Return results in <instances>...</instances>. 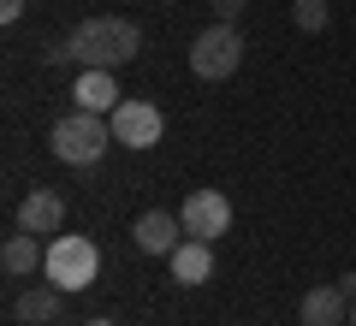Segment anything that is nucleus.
I'll use <instances>...</instances> for the list:
<instances>
[{"label": "nucleus", "mask_w": 356, "mask_h": 326, "mask_svg": "<svg viewBox=\"0 0 356 326\" xmlns=\"http://www.w3.org/2000/svg\"><path fill=\"white\" fill-rule=\"evenodd\" d=\"M65 42H72L77 72H113V65H125L131 54L143 48V30L131 24V18H83Z\"/></svg>", "instance_id": "f257e3e1"}, {"label": "nucleus", "mask_w": 356, "mask_h": 326, "mask_svg": "<svg viewBox=\"0 0 356 326\" xmlns=\"http://www.w3.org/2000/svg\"><path fill=\"white\" fill-rule=\"evenodd\" d=\"M48 149H54V161H65V166H95L113 149V119L77 107V113H65L60 125L48 131Z\"/></svg>", "instance_id": "f03ea898"}, {"label": "nucleus", "mask_w": 356, "mask_h": 326, "mask_svg": "<svg viewBox=\"0 0 356 326\" xmlns=\"http://www.w3.org/2000/svg\"><path fill=\"white\" fill-rule=\"evenodd\" d=\"M95 273H102V250H95V238L72 231V238H54V243H48V267H42L48 285H60V291H89V285H95Z\"/></svg>", "instance_id": "7ed1b4c3"}, {"label": "nucleus", "mask_w": 356, "mask_h": 326, "mask_svg": "<svg viewBox=\"0 0 356 326\" xmlns=\"http://www.w3.org/2000/svg\"><path fill=\"white\" fill-rule=\"evenodd\" d=\"M243 48H250V42L238 36V24L214 18V24L196 30V42H191V72L208 77V83H226V77L243 65Z\"/></svg>", "instance_id": "20e7f679"}, {"label": "nucleus", "mask_w": 356, "mask_h": 326, "mask_svg": "<svg viewBox=\"0 0 356 326\" xmlns=\"http://www.w3.org/2000/svg\"><path fill=\"white\" fill-rule=\"evenodd\" d=\"M178 220H184V238H226L232 231V202L226 190H191V196L178 202Z\"/></svg>", "instance_id": "39448f33"}, {"label": "nucleus", "mask_w": 356, "mask_h": 326, "mask_svg": "<svg viewBox=\"0 0 356 326\" xmlns=\"http://www.w3.org/2000/svg\"><path fill=\"white\" fill-rule=\"evenodd\" d=\"M113 142H125V149H154V142H161V131H166V119H161V107H154V101H119L113 113Z\"/></svg>", "instance_id": "423d86ee"}, {"label": "nucleus", "mask_w": 356, "mask_h": 326, "mask_svg": "<svg viewBox=\"0 0 356 326\" xmlns=\"http://www.w3.org/2000/svg\"><path fill=\"white\" fill-rule=\"evenodd\" d=\"M65 226V196L48 184H36L24 202H18V231H36V238H60Z\"/></svg>", "instance_id": "0eeeda50"}, {"label": "nucleus", "mask_w": 356, "mask_h": 326, "mask_svg": "<svg viewBox=\"0 0 356 326\" xmlns=\"http://www.w3.org/2000/svg\"><path fill=\"white\" fill-rule=\"evenodd\" d=\"M178 231H184V220H178V213L149 208L137 226H131V238H137V250H143V255H172V250H178Z\"/></svg>", "instance_id": "6e6552de"}, {"label": "nucleus", "mask_w": 356, "mask_h": 326, "mask_svg": "<svg viewBox=\"0 0 356 326\" xmlns=\"http://www.w3.org/2000/svg\"><path fill=\"white\" fill-rule=\"evenodd\" d=\"M297 320L303 326H344L350 320V297L339 285H315L303 302H297Z\"/></svg>", "instance_id": "1a4fd4ad"}, {"label": "nucleus", "mask_w": 356, "mask_h": 326, "mask_svg": "<svg viewBox=\"0 0 356 326\" xmlns=\"http://www.w3.org/2000/svg\"><path fill=\"white\" fill-rule=\"evenodd\" d=\"M166 261H172V285H208V273H214V243L208 238H184Z\"/></svg>", "instance_id": "9d476101"}, {"label": "nucleus", "mask_w": 356, "mask_h": 326, "mask_svg": "<svg viewBox=\"0 0 356 326\" xmlns=\"http://www.w3.org/2000/svg\"><path fill=\"white\" fill-rule=\"evenodd\" d=\"M72 101L83 107V113H113L119 101V83H113V72H77V83H72Z\"/></svg>", "instance_id": "9b49d317"}, {"label": "nucleus", "mask_w": 356, "mask_h": 326, "mask_svg": "<svg viewBox=\"0 0 356 326\" xmlns=\"http://www.w3.org/2000/svg\"><path fill=\"white\" fill-rule=\"evenodd\" d=\"M0 267L13 279H30L36 267H48V243H36V231H18V238H6V250H0Z\"/></svg>", "instance_id": "f8f14e48"}, {"label": "nucleus", "mask_w": 356, "mask_h": 326, "mask_svg": "<svg viewBox=\"0 0 356 326\" xmlns=\"http://www.w3.org/2000/svg\"><path fill=\"white\" fill-rule=\"evenodd\" d=\"M60 297H65L60 285H30V291H18V297H13V314H18V320H30V326H48L54 314H60Z\"/></svg>", "instance_id": "ddd939ff"}, {"label": "nucleus", "mask_w": 356, "mask_h": 326, "mask_svg": "<svg viewBox=\"0 0 356 326\" xmlns=\"http://www.w3.org/2000/svg\"><path fill=\"white\" fill-rule=\"evenodd\" d=\"M327 0H297V6H291V24L297 30H309V36H315V30H327Z\"/></svg>", "instance_id": "4468645a"}, {"label": "nucleus", "mask_w": 356, "mask_h": 326, "mask_svg": "<svg viewBox=\"0 0 356 326\" xmlns=\"http://www.w3.org/2000/svg\"><path fill=\"white\" fill-rule=\"evenodd\" d=\"M208 6H214V18H226V24H238V13L250 6V0H208Z\"/></svg>", "instance_id": "2eb2a0df"}, {"label": "nucleus", "mask_w": 356, "mask_h": 326, "mask_svg": "<svg viewBox=\"0 0 356 326\" xmlns=\"http://www.w3.org/2000/svg\"><path fill=\"white\" fill-rule=\"evenodd\" d=\"M24 6H30V0H0V18H6V24H18V18H24Z\"/></svg>", "instance_id": "dca6fc26"}, {"label": "nucleus", "mask_w": 356, "mask_h": 326, "mask_svg": "<svg viewBox=\"0 0 356 326\" xmlns=\"http://www.w3.org/2000/svg\"><path fill=\"white\" fill-rule=\"evenodd\" d=\"M339 291H344V297H356V273H344V279H339Z\"/></svg>", "instance_id": "f3484780"}, {"label": "nucleus", "mask_w": 356, "mask_h": 326, "mask_svg": "<svg viewBox=\"0 0 356 326\" xmlns=\"http://www.w3.org/2000/svg\"><path fill=\"white\" fill-rule=\"evenodd\" d=\"M350 326H356V297H350Z\"/></svg>", "instance_id": "a211bd4d"}, {"label": "nucleus", "mask_w": 356, "mask_h": 326, "mask_svg": "<svg viewBox=\"0 0 356 326\" xmlns=\"http://www.w3.org/2000/svg\"><path fill=\"white\" fill-rule=\"evenodd\" d=\"M166 6H178V0H166Z\"/></svg>", "instance_id": "6ab92c4d"}]
</instances>
